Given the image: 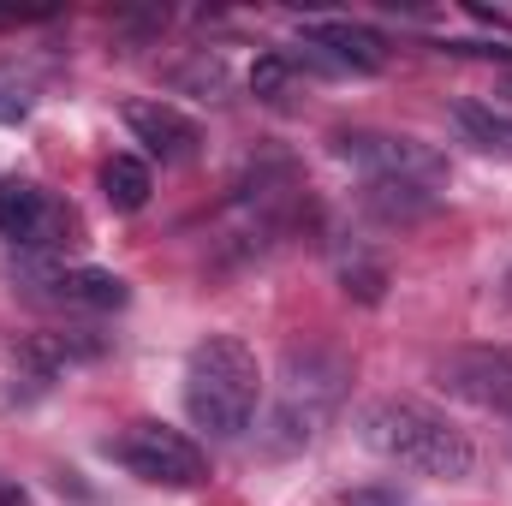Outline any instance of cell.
I'll return each mask as SVG.
<instances>
[{"label":"cell","mask_w":512,"mask_h":506,"mask_svg":"<svg viewBox=\"0 0 512 506\" xmlns=\"http://www.w3.org/2000/svg\"><path fill=\"white\" fill-rule=\"evenodd\" d=\"M358 441L370 453H382L387 465L417 471V477H441V483H465L477 471V447L471 435L441 417L423 399H370L358 411Z\"/></svg>","instance_id":"1"},{"label":"cell","mask_w":512,"mask_h":506,"mask_svg":"<svg viewBox=\"0 0 512 506\" xmlns=\"http://www.w3.org/2000/svg\"><path fill=\"white\" fill-rule=\"evenodd\" d=\"M256 399H262V370H256V352L239 334H209L191 346V364H185V411L197 429L233 441L245 435L256 417Z\"/></svg>","instance_id":"2"},{"label":"cell","mask_w":512,"mask_h":506,"mask_svg":"<svg viewBox=\"0 0 512 506\" xmlns=\"http://www.w3.org/2000/svg\"><path fill=\"white\" fill-rule=\"evenodd\" d=\"M346 358L328 352V346H292L286 364H280V387H274V411H268V429H262V447L268 453H292V447H310L322 435V423L334 417L340 393H346Z\"/></svg>","instance_id":"3"},{"label":"cell","mask_w":512,"mask_h":506,"mask_svg":"<svg viewBox=\"0 0 512 506\" xmlns=\"http://www.w3.org/2000/svg\"><path fill=\"white\" fill-rule=\"evenodd\" d=\"M108 453L155 489H197L209 477V453L185 429H167V423H131L126 435L108 441Z\"/></svg>","instance_id":"4"},{"label":"cell","mask_w":512,"mask_h":506,"mask_svg":"<svg viewBox=\"0 0 512 506\" xmlns=\"http://www.w3.org/2000/svg\"><path fill=\"white\" fill-rule=\"evenodd\" d=\"M18 286L36 298V304H54L66 316H108V310H126V280L108 274V268H66L54 256H18Z\"/></svg>","instance_id":"5"},{"label":"cell","mask_w":512,"mask_h":506,"mask_svg":"<svg viewBox=\"0 0 512 506\" xmlns=\"http://www.w3.org/2000/svg\"><path fill=\"white\" fill-rule=\"evenodd\" d=\"M78 215L36 179H0V239L18 256H60L72 245Z\"/></svg>","instance_id":"6"},{"label":"cell","mask_w":512,"mask_h":506,"mask_svg":"<svg viewBox=\"0 0 512 506\" xmlns=\"http://www.w3.org/2000/svg\"><path fill=\"white\" fill-rule=\"evenodd\" d=\"M334 155L346 167H358L364 179H405L423 191L447 185V155H435L429 143L399 137V131H334Z\"/></svg>","instance_id":"7"},{"label":"cell","mask_w":512,"mask_h":506,"mask_svg":"<svg viewBox=\"0 0 512 506\" xmlns=\"http://www.w3.org/2000/svg\"><path fill=\"white\" fill-rule=\"evenodd\" d=\"M298 66H316V72H382L387 48L370 24H352V18H304L298 24V48H286Z\"/></svg>","instance_id":"8"},{"label":"cell","mask_w":512,"mask_h":506,"mask_svg":"<svg viewBox=\"0 0 512 506\" xmlns=\"http://www.w3.org/2000/svg\"><path fill=\"white\" fill-rule=\"evenodd\" d=\"M441 387L477 411L512 417V346H459L441 358Z\"/></svg>","instance_id":"9"},{"label":"cell","mask_w":512,"mask_h":506,"mask_svg":"<svg viewBox=\"0 0 512 506\" xmlns=\"http://www.w3.org/2000/svg\"><path fill=\"white\" fill-rule=\"evenodd\" d=\"M126 131L161 161V167H179V161H197L203 149V126L191 114H179L173 102L161 96H143V102H126Z\"/></svg>","instance_id":"10"},{"label":"cell","mask_w":512,"mask_h":506,"mask_svg":"<svg viewBox=\"0 0 512 506\" xmlns=\"http://www.w3.org/2000/svg\"><path fill=\"white\" fill-rule=\"evenodd\" d=\"M441 191H423V185H405V179H364V209L382 215V221H423L435 209Z\"/></svg>","instance_id":"11"},{"label":"cell","mask_w":512,"mask_h":506,"mask_svg":"<svg viewBox=\"0 0 512 506\" xmlns=\"http://www.w3.org/2000/svg\"><path fill=\"white\" fill-rule=\"evenodd\" d=\"M453 126L465 131V143L489 149V155H512V114L495 102H453Z\"/></svg>","instance_id":"12"},{"label":"cell","mask_w":512,"mask_h":506,"mask_svg":"<svg viewBox=\"0 0 512 506\" xmlns=\"http://www.w3.org/2000/svg\"><path fill=\"white\" fill-rule=\"evenodd\" d=\"M149 191H155V173H149L137 155H108V161H102V197H108V209L137 215V209L149 203Z\"/></svg>","instance_id":"13"},{"label":"cell","mask_w":512,"mask_h":506,"mask_svg":"<svg viewBox=\"0 0 512 506\" xmlns=\"http://www.w3.org/2000/svg\"><path fill=\"white\" fill-rule=\"evenodd\" d=\"M340 286H346V298H358V304H382V292H387V268L376 262V256L364 251V245H340Z\"/></svg>","instance_id":"14"},{"label":"cell","mask_w":512,"mask_h":506,"mask_svg":"<svg viewBox=\"0 0 512 506\" xmlns=\"http://www.w3.org/2000/svg\"><path fill=\"white\" fill-rule=\"evenodd\" d=\"M292 78H298V60H292L286 48H274V54H262V60H256L251 90L262 96V102H274V108H280V102L292 96Z\"/></svg>","instance_id":"15"},{"label":"cell","mask_w":512,"mask_h":506,"mask_svg":"<svg viewBox=\"0 0 512 506\" xmlns=\"http://www.w3.org/2000/svg\"><path fill=\"white\" fill-rule=\"evenodd\" d=\"M173 84H179V90H197V102H221V96H227V66L203 48L191 66H179V72H173Z\"/></svg>","instance_id":"16"},{"label":"cell","mask_w":512,"mask_h":506,"mask_svg":"<svg viewBox=\"0 0 512 506\" xmlns=\"http://www.w3.org/2000/svg\"><path fill=\"white\" fill-rule=\"evenodd\" d=\"M30 108H36L30 78H24L12 60H0V126H24V120H30Z\"/></svg>","instance_id":"17"},{"label":"cell","mask_w":512,"mask_h":506,"mask_svg":"<svg viewBox=\"0 0 512 506\" xmlns=\"http://www.w3.org/2000/svg\"><path fill=\"white\" fill-rule=\"evenodd\" d=\"M346 506H417L411 495H399V489H387V483H370V489H352Z\"/></svg>","instance_id":"18"},{"label":"cell","mask_w":512,"mask_h":506,"mask_svg":"<svg viewBox=\"0 0 512 506\" xmlns=\"http://www.w3.org/2000/svg\"><path fill=\"white\" fill-rule=\"evenodd\" d=\"M447 54H471V60H501L512 66V42H441Z\"/></svg>","instance_id":"19"},{"label":"cell","mask_w":512,"mask_h":506,"mask_svg":"<svg viewBox=\"0 0 512 506\" xmlns=\"http://www.w3.org/2000/svg\"><path fill=\"white\" fill-rule=\"evenodd\" d=\"M0 506H30V495H24L12 477H0Z\"/></svg>","instance_id":"20"},{"label":"cell","mask_w":512,"mask_h":506,"mask_svg":"<svg viewBox=\"0 0 512 506\" xmlns=\"http://www.w3.org/2000/svg\"><path fill=\"white\" fill-rule=\"evenodd\" d=\"M495 108H507V114H512V78H501V90H495Z\"/></svg>","instance_id":"21"},{"label":"cell","mask_w":512,"mask_h":506,"mask_svg":"<svg viewBox=\"0 0 512 506\" xmlns=\"http://www.w3.org/2000/svg\"><path fill=\"white\" fill-rule=\"evenodd\" d=\"M501 298H507V304H512V274H507V280H501Z\"/></svg>","instance_id":"22"}]
</instances>
